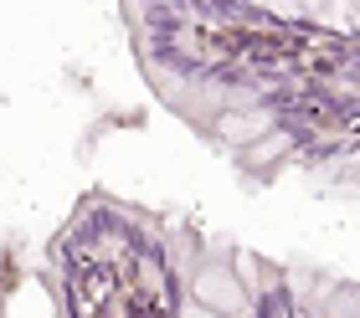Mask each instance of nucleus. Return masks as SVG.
<instances>
[{"label":"nucleus","mask_w":360,"mask_h":318,"mask_svg":"<svg viewBox=\"0 0 360 318\" xmlns=\"http://www.w3.org/2000/svg\"><path fill=\"white\" fill-rule=\"evenodd\" d=\"M186 318H226V313H217V308H206V303H191V308H186Z\"/></svg>","instance_id":"nucleus-3"},{"label":"nucleus","mask_w":360,"mask_h":318,"mask_svg":"<svg viewBox=\"0 0 360 318\" xmlns=\"http://www.w3.org/2000/svg\"><path fill=\"white\" fill-rule=\"evenodd\" d=\"M221 133L232 144H248V139H257V133H268V113H248V119L232 113V119H221Z\"/></svg>","instance_id":"nucleus-2"},{"label":"nucleus","mask_w":360,"mask_h":318,"mask_svg":"<svg viewBox=\"0 0 360 318\" xmlns=\"http://www.w3.org/2000/svg\"><path fill=\"white\" fill-rule=\"evenodd\" d=\"M195 303H206L217 313H237L242 308V282L226 272V267H206V272L195 277Z\"/></svg>","instance_id":"nucleus-1"}]
</instances>
